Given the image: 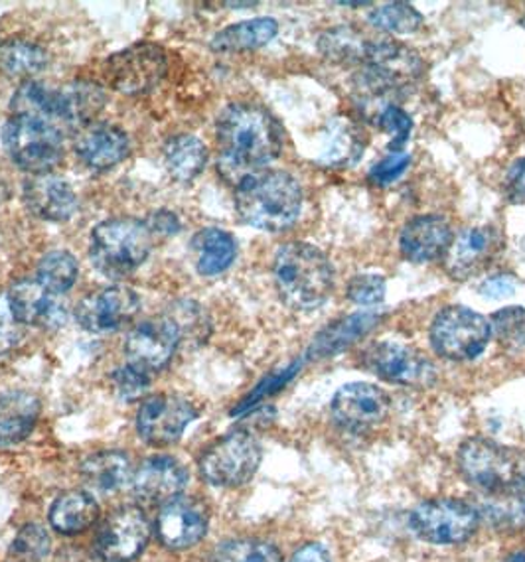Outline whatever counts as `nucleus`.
<instances>
[{
	"mask_svg": "<svg viewBox=\"0 0 525 562\" xmlns=\"http://www.w3.org/2000/svg\"><path fill=\"white\" fill-rule=\"evenodd\" d=\"M220 166L227 178L242 180L281 155V126L267 109L254 103L227 105L215 126Z\"/></svg>",
	"mask_w": 525,
	"mask_h": 562,
	"instance_id": "f257e3e1",
	"label": "nucleus"
},
{
	"mask_svg": "<svg viewBox=\"0 0 525 562\" xmlns=\"http://www.w3.org/2000/svg\"><path fill=\"white\" fill-rule=\"evenodd\" d=\"M235 205L245 224L261 232L281 233L301 215V184L289 172L259 170L237 182Z\"/></svg>",
	"mask_w": 525,
	"mask_h": 562,
	"instance_id": "f03ea898",
	"label": "nucleus"
},
{
	"mask_svg": "<svg viewBox=\"0 0 525 562\" xmlns=\"http://www.w3.org/2000/svg\"><path fill=\"white\" fill-rule=\"evenodd\" d=\"M275 286L292 311L309 312L322 306L334 291L331 259L309 243H287L272 261Z\"/></svg>",
	"mask_w": 525,
	"mask_h": 562,
	"instance_id": "7ed1b4c3",
	"label": "nucleus"
},
{
	"mask_svg": "<svg viewBox=\"0 0 525 562\" xmlns=\"http://www.w3.org/2000/svg\"><path fill=\"white\" fill-rule=\"evenodd\" d=\"M156 233L141 220H109L91 232L89 257L103 277L121 281L146 261Z\"/></svg>",
	"mask_w": 525,
	"mask_h": 562,
	"instance_id": "20e7f679",
	"label": "nucleus"
},
{
	"mask_svg": "<svg viewBox=\"0 0 525 562\" xmlns=\"http://www.w3.org/2000/svg\"><path fill=\"white\" fill-rule=\"evenodd\" d=\"M458 468L468 484L484 495H504L525 485V452L488 438L465 440L458 448Z\"/></svg>",
	"mask_w": 525,
	"mask_h": 562,
	"instance_id": "39448f33",
	"label": "nucleus"
},
{
	"mask_svg": "<svg viewBox=\"0 0 525 562\" xmlns=\"http://www.w3.org/2000/svg\"><path fill=\"white\" fill-rule=\"evenodd\" d=\"M2 145L22 170L46 175L64 156V128L42 116L12 115L2 126Z\"/></svg>",
	"mask_w": 525,
	"mask_h": 562,
	"instance_id": "423d86ee",
	"label": "nucleus"
},
{
	"mask_svg": "<svg viewBox=\"0 0 525 562\" xmlns=\"http://www.w3.org/2000/svg\"><path fill=\"white\" fill-rule=\"evenodd\" d=\"M428 336L440 358L470 361L487 349L492 328L484 316L467 306H447L435 316Z\"/></svg>",
	"mask_w": 525,
	"mask_h": 562,
	"instance_id": "0eeeda50",
	"label": "nucleus"
},
{
	"mask_svg": "<svg viewBox=\"0 0 525 562\" xmlns=\"http://www.w3.org/2000/svg\"><path fill=\"white\" fill-rule=\"evenodd\" d=\"M261 445L247 430H235L208 448L200 472L215 487H239L254 477L261 464Z\"/></svg>",
	"mask_w": 525,
	"mask_h": 562,
	"instance_id": "6e6552de",
	"label": "nucleus"
},
{
	"mask_svg": "<svg viewBox=\"0 0 525 562\" xmlns=\"http://www.w3.org/2000/svg\"><path fill=\"white\" fill-rule=\"evenodd\" d=\"M168 56L156 44H135L109 56L101 68L109 88L125 95H145L165 79Z\"/></svg>",
	"mask_w": 525,
	"mask_h": 562,
	"instance_id": "1a4fd4ad",
	"label": "nucleus"
},
{
	"mask_svg": "<svg viewBox=\"0 0 525 562\" xmlns=\"http://www.w3.org/2000/svg\"><path fill=\"white\" fill-rule=\"evenodd\" d=\"M480 514L460 499H431L409 515L413 533L433 544H458L477 533Z\"/></svg>",
	"mask_w": 525,
	"mask_h": 562,
	"instance_id": "9d476101",
	"label": "nucleus"
},
{
	"mask_svg": "<svg viewBox=\"0 0 525 562\" xmlns=\"http://www.w3.org/2000/svg\"><path fill=\"white\" fill-rule=\"evenodd\" d=\"M361 366L383 381L403 387L427 389L437 381V368L423 351L395 341L370 346L361 353Z\"/></svg>",
	"mask_w": 525,
	"mask_h": 562,
	"instance_id": "9b49d317",
	"label": "nucleus"
},
{
	"mask_svg": "<svg viewBox=\"0 0 525 562\" xmlns=\"http://www.w3.org/2000/svg\"><path fill=\"white\" fill-rule=\"evenodd\" d=\"M198 418V408L180 395L146 398L136 415V430L146 445L163 448L180 440L186 428Z\"/></svg>",
	"mask_w": 525,
	"mask_h": 562,
	"instance_id": "f8f14e48",
	"label": "nucleus"
},
{
	"mask_svg": "<svg viewBox=\"0 0 525 562\" xmlns=\"http://www.w3.org/2000/svg\"><path fill=\"white\" fill-rule=\"evenodd\" d=\"M331 408L332 417L344 430L364 435L388 418L391 401L383 389L356 381L336 391Z\"/></svg>",
	"mask_w": 525,
	"mask_h": 562,
	"instance_id": "ddd939ff",
	"label": "nucleus"
},
{
	"mask_svg": "<svg viewBox=\"0 0 525 562\" xmlns=\"http://www.w3.org/2000/svg\"><path fill=\"white\" fill-rule=\"evenodd\" d=\"M150 524L135 505L121 507L99 527L96 551L103 562H131L145 551Z\"/></svg>",
	"mask_w": 525,
	"mask_h": 562,
	"instance_id": "4468645a",
	"label": "nucleus"
},
{
	"mask_svg": "<svg viewBox=\"0 0 525 562\" xmlns=\"http://www.w3.org/2000/svg\"><path fill=\"white\" fill-rule=\"evenodd\" d=\"M141 299L129 286H108L91 292L76 308V321L91 334H113L135 321Z\"/></svg>",
	"mask_w": 525,
	"mask_h": 562,
	"instance_id": "2eb2a0df",
	"label": "nucleus"
},
{
	"mask_svg": "<svg viewBox=\"0 0 525 562\" xmlns=\"http://www.w3.org/2000/svg\"><path fill=\"white\" fill-rule=\"evenodd\" d=\"M180 346V334L168 316L138 322L125 339L129 366L145 373H156L168 366V361Z\"/></svg>",
	"mask_w": 525,
	"mask_h": 562,
	"instance_id": "dca6fc26",
	"label": "nucleus"
},
{
	"mask_svg": "<svg viewBox=\"0 0 525 562\" xmlns=\"http://www.w3.org/2000/svg\"><path fill=\"white\" fill-rule=\"evenodd\" d=\"M105 93L96 83L74 81L64 88H48L42 119L58 123L62 128H86L103 111Z\"/></svg>",
	"mask_w": 525,
	"mask_h": 562,
	"instance_id": "f3484780",
	"label": "nucleus"
},
{
	"mask_svg": "<svg viewBox=\"0 0 525 562\" xmlns=\"http://www.w3.org/2000/svg\"><path fill=\"white\" fill-rule=\"evenodd\" d=\"M502 235L492 225L460 233L445 255V269L457 281H468L494 261L502 249Z\"/></svg>",
	"mask_w": 525,
	"mask_h": 562,
	"instance_id": "a211bd4d",
	"label": "nucleus"
},
{
	"mask_svg": "<svg viewBox=\"0 0 525 562\" xmlns=\"http://www.w3.org/2000/svg\"><path fill=\"white\" fill-rule=\"evenodd\" d=\"M9 306L22 326L58 328L66 322V304L59 294L44 289L36 279L20 281L7 292Z\"/></svg>",
	"mask_w": 525,
	"mask_h": 562,
	"instance_id": "6ab92c4d",
	"label": "nucleus"
},
{
	"mask_svg": "<svg viewBox=\"0 0 525 562\" xmlns=\"http://www.w3.org/2000/svg\"><path fill=\"white\" fill-rule=\"evenodd\" d=\"M205 531L208 509L192 497H176L156 521V535L168 549H190L204 539Z\"/></svg>",
	"mask_w": 525,
	"mask_h": 562,
	"instance_id": "aec40b11",
	"label": "nucleus"
},
{
	"mask_svg": "<svg viewBox=\"0 0 525 562\" xmlns=\"http://www.w3.org/2000/svg\"><path fill=\"white\" fill-rule=\"evenodd\" d=\"M455 232L440 215H418L405 224L399 235V249L411 262L437 261L447 255Z\"/></svg>",
	"mask_w": 525,
	"mask_h": 562,
	"instance_id": "412c9836",
	"label": "nucleus"
},
{
	"mask_svg": "<svg viewBox=\"0 0 525 562\" xmlns=\"http://www.w3.org/2000/svg\"><path fill=\"white\" fill-rule=\"evenodd\" d=\"M188 472L172 456H153L133 475L135 494L146 504L166 505L182 494Z\"/></svg>",
	"mask_w": 525,
	"mask_h": 562,
	"instance_id": "4be33fe9",
	"label": "nucleus"
},
{
	"mask_svg": "<svg viewBox=\"0 0 525 562\" xmlns=\"http://www.w3.org/2000/svg\"><path fill=\"white\" fill-rule=\"evenodd\" d=\"M22 198L30 212L44 222L62 224L71 220L78 212V195L74 188L58 176H32L24 184Z\"/></svg>",
	"mask_w": 525,
	"mask_h": 562,
	"instance_id": "5701e85b",
	"label": "nucleus"
},
{
	"mask_svg": "<svg viewBox=\"0 0 525 562\" xmlns=\"http://www.w3.org/2000/svg\"><path fill=\"white\" fill-rule=\"evenodd\" d=\"M131 150L123 128L109 123H93L81 128L76 140V155L91 170H109L123 162Z\"/></svg>",
	"mask_w": 525,
	"mask_h": 562,
	"instance_id": "b1692460",
	"label": "nucleus"
},
{
	"mask_svg": "<svg viewBox=\"0 0 525 562\" xmlns=\"http://www.w3.org/2000/svg\"><path fill=\"white\" fill-rule=\"evenodd\" d=\"M380 321L381 316L376 312H358L332 322L312 339L309 358L324 359L338 356L342 351L351 348L366 334H370Z\"/></svg>",
	"mask_w": 525,
	"mask_h": 562,
	"instance_id": "393cba45",
	"label": "nucleus"
},
{
	"mask_svg": "<svg viewBox=\"0 0 525 562\" xmlns=\"http://www.w3.org/2000/svg\"><path fill=\"white\" fill-rule=\"evenodd\" d=\"M40 401L26 391L0 393V448L19 445L36 427Z\"/></svg>",
	"mask_w": 525,
	"mask_h": 562,
	"instance_id": "a878e982",
	"label": "nucleus"
},
{
	"mask_svg": "<svg viewBox=\"0 0 525 562\" xmlns=\"http://www.w3.org/2000/svg\"><path fill=\"white\" fill-rule=\"evenodd\" d=\"M381 36H373L354 26H336L319 38V48L336 64L366 66L378 48Z\"/></svg>",
	"mask_w": 525,
	"mask_h": 562,
	"instance_id": "bb28decb",
	"label": "nucleus"
},
{
	"mask_svg": "<svg viewBox=\"0 0 525 562\" xmlns=\"http://www.w3.org/2000/svg\"><path fill=\"white\" fill-rule=\"evenodd\" d=\"M196 271L202 277H217L234 265L237 257V241L232 233L220 227H205L192 239Z\"/></svg>",
	"mask_w": 525,
	"mask_h": 562,
	"instance_id": "cd10ccee",
	"label": "nucleus"
},
{
	"mask_svg": "<svg viewBox=\"0 0 525 562\" xmlns=\"http://www.w3.org/2000/svg\"><path fill=\"white\" fill-rule=\"evenodd\" d=\"M83 482L101 494H113L133 480L131 458L121 450H103L89 456L81 465Z\"/></svg>",
	"mask_w": 525,
	"mask_h": 562,
	"instance_id": "c85d7f7f",
	"label": "nucleus"
},
{
	"mask_svg": "<svg viewBox=\"0 0 525 562\" xmlns=\"http://www.w3.org/2000/svg\"><path fill=\"white\" fill-rule=\"evenodd\" d=\"M98 502L81 490L59 495L49 509V524L62 535L83 533L98 521Z\"/></svg>",
	"mask_w": 525,
	"mask_h": 562,
	"instance_id": "c756f323",
	"label": "nucleus"
},
{
	"mask_svg": "<svg viewBox=\"0 0 525 562\" xmlns=\"http://www.w3.org/2000/svg\"><path fill=\"white\" fill-rule=\"evenodd\" d=\"M368 145V138L358 125L348 119H334L326 133V148L322 162L331 168H348L360 160Z\"/></svg>",
	"mask_w": 525,
	"mask_h": 562,
	"instance_id": "7c9ffc66",
	"label": "nucleus"
},
{
	"mask_svg": "<svg viewBox=\"0 0 525 562\" xmlns=\"http://www.w3.org/2000/svg\"><path fill=\"white\" fill-rule=\"evenodd\" d=\"M279 32L277 20L262 19L245 20L217 32L212 38V49L215 52H245L267 46Z\"/></svg>",
	"mask_w": 525,
	"mask_h": 562,
	"instance_id": "2f4dec72",
	"label": "nucleus"
},
{
	"mask_svg": "<svg viewBox=\"0 0 525 562\" xmlns=\"http://www.w3.org/2000/svg\"><path fill=\"white\" fill-rule=\"evenodd\" d=\"M165 165L168 175L178 182H192L204 172L208 165V148L198 136H175L166 145Z\"/></svg>",
	"mask_w": 525,
	"mask_h": 562,
	"instance_id": "473e14b6",
	"label": "nucleus"
},
{
	"mask_svg": "<svg viewBox=\"0 0 525 562\" xmlns=\"http://www.w3.org/2000/svg\"><path fill=\"white\" fill-rule=\"evenodd\" d=\"M48 66L46 49L29 40H9L0 46V71L9 78H30Z\"/></svg>",
	"mask_w": 525,
	"mask_h": 562,
	"instance_id": "72a5a7b5",
	"label": "nucleus"
},
{
	"mask_svg": "<svg viewBox=\"0 0 525 562\" xmlns=\"http://www.w3.org/2000/svg\"><path fill=\"white\" fill-rule=\"evenodd\" d=\"M478 509V507H477ZM478 514L500 529L522 531L525 529V485L504 495H484Z\"/></svg>",
	"mask_w": 525,
	"mask_h": 562,
	"instance_id": "f704fd0d",
	"label": "nucleus"
},
{
	"mask_svg": "<svg viewBox=\"0 0 525 562\" xmlns=\"http://www.w3.org/2000/svg\"><path fill=\"white\" fill-rule=\"evenodd\" d=\"M79 267L76 257L68 251H52L42 257L36 271V281L54 294L68 292L78 281Z\"/></svg>",
	"mask_w": 525,
	"mask_h": 562,
	"instance_id": "c9c22d12",
	"label": "nucleus"
},
{
	"mask_svg": "<svg viewBox=\"0 0 525 562\" xmlns=\"http://www.w3.org/2000/svg\"><path fill=\"white\" fill-rule=\"evenodd\" d=\"M212 562H282V554L275 544L267 541L237 539L220 544Z\"/></svg>",
	"mask_w": 525,
	"mask_h": 562,
	"instance_id": "e433bc0d",
	"label": "nucleus"
},
{
	"mask_svg": "<svg viewBox=\"0 0 525 562\" xmlns=\"http://www.w3.org/2000/svg\"><path fill=\"white\" fill-rule=\"evenodd\" d=\"M371 26L393 34H413L423 24V14L409 2H390L373 10L370 14Z\"/></svg>",
	"mask_w": 525,
	"mask_h": 562,
	"instance_id": "4c0bfd02",
	"label": "nucleus"
},
{
	"mask_svg": "<svg viewBox=\"0 0 525 562\" xmlns=\"http://www.w3.org/2000/svg\"><path fill=\"white\" fill-rule=\"evenodd\" d=\"M166 316L175 322L178 334H180V344L185 339H194V344H204L212 330L208 314L196 302H176Z\"/></svg>",
	"mask_w": 525,
	"mask_h": 562,
	"instance_id": "58836bf2",
	"label": "nucleus"
},
{
	"mask_svg": "<svg viewBox=\"0 0 525 562\" xmlns=\"http://www.w3.org/2000/svg\"><path fill=\"white\" fill-rule=\"evenodd\" d=\"M490 328L500 346L510 351L525 348V308L522 306H507L498 311L490 318Z\"/></svg>",
	"mask_w": 525,
	"mask_h": 562,
	"instance_id": "ea45409f",
	"label": "nucleus"
},
{
	"mask_svg": "<svg viewBox=\"0 0 525 562\" xmlns=\"http://www.w3.org/2000/svg\"><path fill=\"white\" fill-rule=\"evenodd\" d=\"M49 553V535L38 524L24 525L10 547V559L14 562L44 561Z\"/></svg>",
	"mask_w": 525,
	"mask_h": 562,
	"instance_id": "a19ab883",
	"label": "nucleus"
},
{
	"mask_svg": "<svg viewBox=\"0 0 525 562\" xmlns=\"http://www.w3.org/2000/svg\"><path fill=\"white\" fill-rule=\"evenodd\" d=\"M348 301L360 306H373L386 299V279L380 274H356L346 289Z\"/></svg>",
	"mask_w": 525,
	"mask_h": 562,
	"instance_id": "79ce46f5",
	"label": "nucleus"
},
{
	"mask_svg": "<svg viewBox=\"0 0 525 562\" xmlns=\"http://www.w3.org/2000/svg\"><path fill=\"white\" fill-rule=\"evenodd\" d=\"M376 123L383 133L391 136L390 148H393V150H399L401 146L405 145L409 136H411V131H413L411 116L398 105L383 109L380 115L376 116Z\"/></svg>",
	"mask_w": 525,
	"mask_h": 562,
	"instance_id": "37998d69",
	"label": "nucleus"
},
{
	"mask_svg": "<svg viewBox=\"0 0 525 562\" xmlns=\"http://www.w3.org/2000/svg\"><path fill=\"white\" fill-rule=\"evenodd\" d=\"M409 165H411V155L403 150H395L371 166L368 178L376 186H390L398 180L399 176H403Z\"/></svg>",
	"mask_w": 525,
	"mask_h": 562,
	"instance_id": "c03bdc74",
	"label": "nucleus"
},
{
	"mask_svg": "<svg viewBox=\"0 0 525 562\" xmlns=\"http://www.w3.org/2000/svg\"><path fill=\"white\" fill-rule=\"evenodd\" d=\"M22 339V324L10 311L7 294H0V358L16 348Z\"/></svg>",
	"mask_w": 525,
	"mask_h": 562,
	"instance_id": "a18cd8bd",
	"label": "nucleus"
},
{
	"mask_svg": "<svg viewBox=\"0 0 525 562\" xmlns=\"http://www.w3.org/2000/svg\"><path fill=\"white\" fill-rule=\"evenodd\" d=\"M113 381H115V387L121 393V397L136 398L141 397L150 385V375L127 363V368L115 371Z\"/></svg>",
	"mask_w": 525,
	"mask_h": 562,
	"instance_id": "49530a36",
	"label": "nucleus"
},
{
	"mask_svg": "<svg viewBox=\"0 0 525 562\" xmlns=\"http://www.w3.org/2000/svg\"><path fill=\"white\" fill-rule=\"evenodd\" d=\"M299 368H301V363H294V366H291V368L284 369L282 373H275V375H271V378L265 379L261 385L255 389L254 395L247 398L244 405L237 408L235 413H242V411H245V408L252 407V405L257 403V401H261L265 395H271V393H275V391H279V389L284 387V383H287V381H291V379L294 378V373L299 371Z\"/></svg>",
	"mask_w": 525,
	"mask_h": 562,
	"instance_id": "de8ad7c7",
	"label": "nucleus"
},
{
	"mask_svg": "<svg viewBox=\"0 0 525 562\" xmlns=\"http://www.w3.org/2000/svg\"><path fill=\"white\" fill-rule=\"evenodd\" d=\"M507 202L525 204V158H517L507 168L504 178Z\"/></svg>",
	"mask_w": 525,
	"mask_h": 562,
	"instance_id": "09e8293b",
	"label": "nucleus"
},
{
	"mask_svg": "<svg viewBox=\"0 0 525 562\" xmlns=\"http://www.w3.org/2000/svg\"><path fill=\"white\" fill-rule=\"evenodd\" d=\"M517 284L520 282H517L514 274L500 272V274H494V277H490L480 284V294L487 296V299H496V301L498 299H506V296H512L517 291Z\"/></svg>",
	"mask_w": 525,
	"mask_h": 562,
	"instance_id": "8fccbe9b",
	"label": "nucleus"
},
{
	"mask_svg": "<svg viewBox=\"0 0 525 562\" xmlns=\"http://www.w3.org/2000/svg\"><path fill=\"white\" fill-rule=\"evenodd\" d=\"M146 222L156 235H175L180 229L178 217L170 212H158V214L150 215Z\"/></svg>",
	"mask_w": 525,
	"mask_h": 562,
	"instance_id": "3c124183",
	"label": "nucleus"
},
{
	"mask_svg": "<svg viewBox=\"0 0 525 562\" xmlns=\"http://www.w3.org/2000/svg\"><path fill=\"white\" fill-rule=\"evenodd\" d=\"M291 562H332V559L322 544L309 543L292 554Z\"/></svg>",
	"mask_w": 525,
	"mask_h": 562,
	"instance_id": "603ef678",
	"label": "nucleus"
},
{
	"mask_svg": "<svg viewBox=\"0 0 525 562\" xmlns=\"http://www.w3.org/2000/svg\"><path fill=\"white\" fill-rule=\"evenodd\" d=\"M504 562H525V553L510 554Z\"/></svg>",
	"mask_w": 525,
	"mask_h": 562,
	"instance_id": "864d4df0",
	"label": "nucleus"
}]
</instances>
